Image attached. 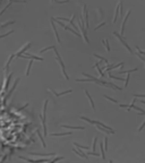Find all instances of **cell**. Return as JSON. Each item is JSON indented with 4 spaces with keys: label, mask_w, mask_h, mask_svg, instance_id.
Returning a JSON list of instances; mask_svg holds the SVG:
<instances>
[{
    "label": "cell",
    "mask_w": 145,
    "mask_h": 163,
    "mask_svg": "<svg viewBox=\"0 0 145 163\" xmlns=\"http://www.w3.org/2000/svg\"><path fill=\"white\" fill-rule=\"evenodd\" d=\"M51 26H52V30H53V32H55V36H56V39H57V42H58V43H61V40H60V37H59V33H58L57 27H56V25H55L53 17H51Z\"/></svg>",
    "instance_id": "obj_7"
},
{
    "label": "cell",
    "mask_w": 145,
    "mask_h": 163,
    "mask_svg": "<svg viewBox=\"0 0 145 163\" xmlns=\"http://www.w3.org/2000/svg\"><path fill=\"white\" fill-rule=\"evenodd\" d=\"M74 145H75V146H76L77 148H81V149H90L89 146H84V145H79V144H77V143H74Z\"/></svg>",
    "instance_id": "obj_28"
},
{
    "label": "cell",
    "mask_w": 145,
    "mask_h": 163,
    "mask_svg": "<svg viewBox=\"0 0 145 163\" xmlns=\"http://www.w3.org/2000/svg\"><path fill=\"white\" fill-rule=\"evenodd\" d=\"M71 92H73V89H67V91H63V92H60V93H57V92H55V91H52V93H53L57 97L61 96V95H65V94H68V93H71Z\"/></svg>",
    "instance_id": "obj_17"
},
{
    "label": "cell",
    "mask_w": 145,
    "mask_h": 163,
    "mask_svg": "<svg viewBox=\"0 0 145 163\" xmlns=\"http://www.w3.org/2000/svg\"><path fill=\"white\" fill-rule=\"evenodd\" d=\"M94 67H95V68H97V71H99V74H100L101 76H102V77H104V76H105V74H104V73H102V70H101L100 66H99V62H95V65H94Z\"/></svg>",
    "instance_id": "obj_26"
},
{
    "label": "cell",
    "mask_w": 145,
    "mask_h": 163,
    "mask_svg": "<svg viewBox=\"0 0 145 163\" xmlns=\"http://www.w3.org/2000/svg\"><path fill=\"white\" fill-rule=\"evenodd\" d=\"M14 58H15V54H11L10 58L8 59L7 63H6V67H5V76H6V77H7L8 74H9V66H10V63H11V61H13Z\"/></svg>",
    "instance_id": "obj_10"
},
{
    "label": "cell",
    "mask_w": 145,
    "mask_h": 163,
    "mask_svg": "<svg viewBox=\"0 0 145 163\" xmlns=\"http://www.w3.org/2000/svg\"><path fill=\"white\" fill-rule=\"evenodd\" d=\"M105 24H107V23H105V22H102V23H101V24H99V25H97V27H95V31H97V30H99V28H100V27H102V26H104V25H105Z\"/></svg>",
    "instance_id": "obj_43"
},
{
    "label": "cell",
    "mask_w": 145,
    "mask_h": 163,
    "mask_svg": "<svg viewBox=\"0 0 145 163\" xmlns=\"http://www.w3.org/2000/svg\"><path fill=\"white\" fill-rule=\"evenodd\" d=\"M14 33V31L11 30V31H9V32H7V33H5V34H1V35H0V39H2V37H5V36H8V35H9V34H13Z\"/></svg>",
    "instance_id": "obj_39"
},
{
    "label": "cell",
    "mask_w": 145,
    "mask_h": 163,
    "mask_svg": "<svg viewBox=\"0 0 145 163\" xmlns=\"http://www.w3.org/2000/svg\"><path fill=\"white\" fill-rule=\"evenodd\" d=\"M104 44H105V48L108 51H110V45H109V41L108 40H104Z\"/></svg>",
    "instance_id": "obj_42"
},
{
    "label": "cell",
    "mask_w": 145,
    "mask_h": 163,
    "mask_svg": "<svg viewBox=\"0 0 145 163\" xmlns=\"http://www.w3.org/2000/svg\"><path fill=\"white\" fill-rule=\"evenodd\" d=\"M144 128H145V121L143 122V123H142V126L139 127V128H138V131H142V130L144 129Z\"/></svg>",
    "instance_id": "obj_46"
},
{
    "label": "cell",
    "mask_w": 145,
    "mask_h": 163,
    "mask_svg": "<svg viewBox=\"0 0 145 163\" xmlns=\"http://www.w3.org/2000/svg\"><path fill=\"white\" fill-rule=\"evenodd\" d=\"M109 163H113V162H112V160H110V161H109Z\"/></svg>",
    "instance_id": "obj_50"
},
{
    "label": "cell",
    "mask_w": 145,
    "mask_h": 163,
    "mask_svg": "<svg viewBox=\"0 0 145 163\" xmlns=\"http://www.w3.org/2000/svg\"><path fill=\"white\" fill-rule=\"evenodd\" d=\"M36 134L37 135H39V137H40V139H41V142H42V146H43V147H47V144H45V142H44V138H43V135H42L41 134V131H40V130L39 129H36Z\"/></svg>",
    "instance_id": "obj_18"
},
{
    "label": "cell",
    "mask_w": 145,
    "mask_h": 163,
    "mask_svg": "<svg viewBox=\"0 0 145 163\" xmlns=\"http://www.w3.org/2000/svg\"><path fill=\"white\" fill-rule=\"evenodd\" d=\"M71 135L70 131H67V133H63V134H51V136H56V137H59V136H69Z\"/></svg>",
    "instance_id": "obj_25"
},
{
    "label": "cell",
    "mask_w": 145,
    "mask_h": 163,
    "mask_svg": "<svg viewBox=\"0 0 145 163\" xmlns=\"http://www.w3.org/2000/svg\"><path fill=\"white\" fill-rule=\"evenodd\" d=\"M120 108H128V104H119Z\"/></svg>",
    "instance_id": "obj_48"
},
{
    "label": "cell",
    "mask_w": 145,
    "mask_h": 163,
    "mask_svg": "<svg viewBox=\"0 0 145 163\" xmlns=\"http://www.w3.org/2000/svg\"><path fill=\"white\" fill-rule=\"evenodd\" d=\"M85 94H86V96L89 97L90 103H91V105H92V109H93V110H95V104H94V102H93V99H92V97H91V95H90L89 91H85Z\"/></svg>",
    "instance_id": "obj_19"
},
{
    "label": "cell",
    "mask_w": 145,
    "mask_h": 163,
    "mask_svg": "<svg viewBox=\"0 0 145 163\" xmlns=\"http://www.w3.org/2000/svg\"><path fill=\"white\" fill-rule=\"evenodd\" d=\"M11 77H13V74H11V73L6 77V82H5V86H4V92L8 91V87H9V83H10Z\"/></svg>",
    "instance_id": "obj_12"
},
{
    "label": "cell",
    "mask_w": 145,
    "mask_h": 163,
    "mask_svg": "<svg viewBox=\"0 0 145 163\" xmlns=\"http://www.w3.org/2000/svg\"><path fill=\"white\" fill-rule=\"evenodd\" d=\"M128 82H129V74H127V78L125 79V86H128Z\"/></svg>",
    "instance_id": "obj_45"
},
{
    "label": "cell",
    "mask_w": 145,
    "mask_h": 163,
    "mask_svg": "<svg viewBox=\"0 0 145 163\" xmlns=\"http://www.w3.org/2000/svg\"><path fill=\"white\" fill-rule=\"evenodd\" d=\"M141 102H142V103H143V104H145V101H143V100H142Z\"/></svg>",
    "instance_id": "obj_49"
},
{
    "label": "cell",
    "mask_w": 145,
    "mask_h": 163,
    "mask_svg": "<svg viewBox=\"0 0 145 163\" xmlns=\"http://www.w3.org/2000/svg\"><path fill=\"white\" fill-rule=\"evenodd\" d=\"M21 160H24V161H26V162H28V163H43V162H48L49 161V159L48 157H45V159H40V160H32V159H28V157H25V156H18Z\"/></svg>",
    "instance_id": "obj_3"
},
{
    "label": "cell",
    "mask_w": 145,
    "mask_h": 163,
    "mask_svg": "<svg viewBox=\"0 0 145 163\" xmlns=\"http://www.w3.org/2000/svg\"><path fill=\"white\" fill-rule=\"evenodd\" d=\"M130 14H131V10L129 9V10L127 11V15L125 16V18H124V20H123V24H121V31H120V32H121V34H120V35H121V36L124 35V32H125V26H126L127 19H128V17L130 16Z\"/></svg>",
    "instance_id": "obj_9"
},
{
    "label": "cell",
    "mask_w": 145,
    "mask_h": 163,
    "mask_svg": "<svg viewBox=\"0 0 145 163\" xmlns=\"http://www.w3.org/2000/svg\"><path fill=\"white\" fill-rule=\"evenodd\" d=\"M53 20H56V22L58 23V24H59V25L61 26V27H62V28H65V27H66V25H65V24H63L62 22H60V20H57V19H55V17H53Z\"/></svg>",
    "instance_id": "obj_41"
},
{
    "label": "cell",
    "mask_w": 145,
    "mask_h": 163,
    "mask_svg": "<svg viewBox=\"0 0 145 163\" xmlns=\"http://www.w3.org/2000/svg\"><path fill=\"white\" fill-rule=\"evenodd\" d=\"M81 119H82V120H85L86 122H89V123H91V125H99V123H100V121H97V120H92V119H89V118H86L85 115H81Z\"/></svg>",
    "instance_id": "obj_13"
},
{
    "label": "cell",
    "mask_w": 145,
    "mask_h": 163,
    "mask_svg": "<svg viewBox=\"0 0 145 163\" xmlns=\"http://www.w3.org/2000/svg\"><path fill=\"white\" fill-rule=\"evenodd\" d=\"M63 157L62 156H57V157H55L53 160H51V161H49V163H57L58 161H61Z\"/></svg>",
    "instance_id": "obj_29"
},
{
    "label": "cell",
    "mask_w": 145,
    "mask_h": 163,
    "mask_svg": "<svg viewBox=\"0 0 145 163\" xmlns=\"http://www.w3.org/2000/svg\"><path fill=\"white\" fill-rule=\"evenodd\" d=\"M14 20H10V22H6V23H4V24H1L0 25V30H2V28H5V27H7V26H9V25H13L14 24Z\"/></svg>",
    "instance_id": "obj_22"
},
{
    "label": "cell",
    "mask_w": 145,
    "mask_h": 163,
    "mask_svg": "<svg viewBox=\"0 0 145 163\" xmlns=\"http://www.w3.org/2000/svg\"><path fill=\"white\" fill-rule=\"evenodd\" d=\"M11 4H13V2H11V1H9V2H8V4L6 5V6H5V8H4V9H2V10L0 11V15H2V14H4V13H5V11L7 10L8 8L10 7V5H11Z\"/></svg>",
    "instance_id": "obj_30"
},
{
    "label": "cell",
    "mask_w": 145,
    "mask_h": 163,
    "mask_svg": "<svg viewBox=\"0 0 145 163\" xmlns=\"http://www.w3.org/2000/svg\"><path fill=\"white\" fill-rule=\"evenodd\" d=\"M27 56H21L19 58H24V59H31V60H39V61H43V58L42 57H37V56H33V54H30V53H26Z\"/></svg>",
    "instance_id": "obj_8"
},
{
    "label": "cell",
    "mask_w": 145,
    "mask_h": 163,
    "mask_svg": "<svg viewBox=\"0 0 145 163\" xmlns=\"http://www.w3.org/2000/svg\"><path fill=\"white\" fill-rule=\"evenodd\" d=\"M73 152H75L78 156H81V157H83V159H87V157H89L85 153L82 152V149H81V148H78V149H75V148H74V149H73Z\"/></svg>",
    "instance_id": "obj_15"
},
{
    "label": "cell",
    "mask_w": 145,
    "mask_h": 163,
    "mask_svg": "<svg viewBox=\"0 0 145 163\" xmlns=\"http://www.w3.org/2000/svg\"><path fill=\"white\" fill-rule=\"evenodd\" d=\"M103 145H104V151L107 152L109 149V145H108V137L105 136V138H104V143H103Z\"/></svg>",
    "instance_id": "obj_32"
},
{
    "label": "cell",
    "mask_w": 145,
    "mask_h": 163,
    "mask_svg": "<svg viewBox=\"0 0 145 163\" xmlns=\"http://www.w3.org/2000/svg\"><path fill=\"white\" fill-rule=\"evenodd\" d=\"M31 47H32V43H31V42H28V43H26V44L24 45V47H23V48L21 49V50H19V51L17 52V53H16L15 56H16V57H18V58H19V57L23 56V53H24L25 51H27V50H28V49H30Z\"/></svg>",
    "instance_id": "obj_6"
},
{
    "label": "cell",
    "mask_w": 145,
    "mask_h": 163,
    "mask_svg": "<svg viewBox=\"0 0 145 163\" xmlns=\"http://www.w3.org/2000/svg\"><path fill=\"white\" fill-rule=\"evenodd\" d=\"M83 13H84V17H85V28H89L90 24H89V18H87V6L86 5L83 6Z\"/></svg>",
    "instance_id": "obj_11"
},
{
    "label": "cell",
    "mask_w": 145,
    "mask_h": 163,
    "mask_svg": "<svg viewBox=\"0 0 145 163\" xmlns=\"http://www.w3.org/2000/svg\"><path fill=\"white\" fill-rule=\"evenodd\" d=\"M65 30H67V31H69V32H71V33H74L75 35H76V36H82V34L77 33L76 31H75V30H73V28H70L69 26H66V27H65Z\"/></svg>",
    "instance_id": "obj_23"
},
{
    "label": "cell",
    "mask_w": 145,
    "mask_h": 163,
    "mask_svg": "<svg viewBox=\"0 0 145 163\" xmlns=\"http://www.w3.org/2000/svg\"><path fill=\"white\" fill-rule=\"evenodd\" d=\"M55 2H56V4L61 5V4H68L69 1H68V0H65V1H57V0H55Z\"/></svg>",
    "instance_id": "obj_44"
},
{
    "label": "cell",
    "mask_w": 145,
    "mask_h": 163,
    "mask_svg": "<svg viewBox=\"0 0 145 163\" xmlns=\"http://www.w3.org/2000/svg\"><path fill=\"white\" fill-rule=\"evenodd\" d=\"M135 102H136V97H134V99H133V101H131V103L128 105V108H127V111H129L130 109H133V108H134Z\"/></svg>",
    "instance_id": "obj_31"
},
{
    "label": "cell",
    "mask_w": 145,
    "mask_h": 163,
    "mask_svg": "<svg viewBox=\"0 0 145 163\" xmlns=\"http://www.w3.org/2000/svg\"><path fill=\"white\" fill-rule=\"evenodd\" d=\"M30 155H39V156H45V157H49V156H55L56 153H48V154H42V153H28Z\"/></svg>",
    "instance_id": "obj_16"
},
{
    "label": "cell",
    "mask_w": 145,
    "mask_h": 163,
    "mask_svg": "<svg viewBox=\"0 0 145 163\" xmlns=\"http://www.w3.org/2000/svg\"><path fill=\"white\" fill-rule=\"evenodd\" d=\"M55 53H56V58H57V60H58V62L60 63V67H61V71H62V74H63V76H65V78H66V79H69V76H68L67 73H66V68H65L63 61H62V59H61V57H60L59 52H58V50H57V49H55Z\"/></svg>",
    "instance_id": "obj_2"
},
{
    "label": "cell",
    "mask_w": 145,
    "mask_h": 163,
    "mask_svg": "<svg viewBox=\"0 0 145 163\" xmlns=\"http://www.w3.org/2000/svg\"><path fill=\"white\" fill-rule=\"evenodd\" d=\"M113 35H115V36H117V39H118V40L120 41V43H121V44L124 45V47H125V48L127 49V50H128V51L130 52V53H133V50H131V49H130V47L128 44H127L126 42H125V40H124L123 39V36H121V35H120V34H118L117 33V32H113Z\"/></svg>",
    "instance_id": "obj_4"
},
{
    "label": "cell",
    "mask_w": 145,
    "mask_h": 163,
    "mask_svg": "<svg viewBox=\"0 0 145 163\" xmlns=\"http://www.w3.org/2000/svg\"><path fill=\"white\" fill-rule=\"evenodd\" d=\"M55 19H57V20H60V22H61V20H66V22H70V19H69V18H63V17H56Z\"/></svg>",
    "instance_id": "obj_40"
},
{
    "label": "cell",
    "mask_w": 145,
    "mask_h": 163,
    "mask_svg": "<svg viewBox=\"0 0 145 163\" xmlns=\"http://www.w3.org/2000/svg\"><path fill=\"white\" fill-rule=\"evenodd\" d=\"M55 49H56V47H55V45H51V47H48V48H45V49H42L41 51H40V53H43V52L48 51V50H55Z\"/></svg>",
    "instance_id": "obj_33"
},
{
    "label": "cell",
    "mask_w": 145,
    "mask_h": 163,
    "mask_svg": "<svg viewBox=\"0 0 145 163\" xmlns=\"http://www.w3.org/2000/svg\"><path fill=\"white\" fill-rule=\"evenodd\" d=\"M18 82H19V78H17V79H16V81L14 82V85H13V87H11L10 91H9V92H8L7 94H6V96L4 97V104L7 103V100L9 99V97H10L11 94H13V92H14V89L16 88V86H17V84H18Z\"/></svg>",
    "instance_id": "obj_5"
},
{
    "label": "cell",
    "mask_w": 145,
    "mask_h": 163,
    "mask_svg": "<svg viewBox=\"0 0 145 163\" xmlns=\"http://www.w3.org/2000/svg\"><path fill=\"white\" fill-rule=\"evenodd\" d=\"M108 76H109L110 78H112V79H118V81H125V79H124V78H121V77H117V76H112L110 71L108 73Z\"/></svg>",
    "instance_id": "obj_34"
},
{
    "label": "cell",
    "mask_w": 145,
    "mask_h": 163,
    "mask_svg": "<svg viewBox=\"0 0 145 163\" xmlns=\"http://www.w3.org/2000/svg\"><path fill=\"white\" fill-rule=\"evenodd\" d=\"M93 54H94V57H97V59H100V61H103V62H105V63H107V66H108V65H109L108 60L105 59V58H103V57H100V56H99V54H97V53H93Z\"/></svg>",
    "instance_id": "obj_27"
},
{
    "label": "cell",
    "mask_w": 145,
    "mask_h": 163,
    "mask_svg": "<svg viewBox=\"0 0 145 163\" xmlns=\"http://www.w3.org/2000/svg\"><path fill=\"white\" fill-rule=\"evenodd\" d=\"M86 155L89 154V155H93V156H100L101 154L100 153H97V152H87V153H85Z\"/></svg>",
    "instance_id": "obj_38"
},
{
    "label": "cell",
    "mask_w": 145,
    "mask_h": 163,
    "mask_svg": "<svg viewBox=\"0 0 145 163\" xmlns=\"http://www.w3.org/2000/svg\"><path fill=\"white\" fill-rule=\"evenodd\" d=\"M97 138L95 137L93 139V145H92V152H95V148H97Z\"/></svg>",
    "instance_id": "obj_35"
},
{
    "label": "cell",
    "mask_w": 145,
    "mask_h": 163,
    "mask_svg": "<svg viewBox=\"0 0 145 163\" xmlns=\"http://www.w3.org/2000/svg\"><path fill=\"white\" fill-rule=\"evenodd\" d=\"M134 97H136V99L141 97V99H142V97H145V95H144V94H135V96H134Z\"/></svg>",
    "instance_id": "obj_47"
},
{
    "label": "cell",
    "mask_w": 145,
    "mask_h": 163,
    "mask_svg": "<svg viewBox=\"0 0 145 163\" xmlns=\"http://www.w3.org/2000/svg\"><path fill=\"white\" fill-rule=\"evenodd\" d=\"M100 149H101V157L102 159H105V151H104V147H103V144L100 142Z\"/></svg>",
    "instance_id": "obj_21"
},
{
    "label": "cell",
    "mask_w": 145,
    "mask_h": 163,
    "mask_svg": "<svg viewBox=\"0 0 145 163\" xmlns=\"http://www.w3.org/2000/svg\"><path fill=\"white\" fill-rule=\"evenodd\" d=\"M136 70H137V68H134V69H130V70H127V71L120 70V71H118V74H124V73H127V74H129V73H133V71H136Z\"/></svg>",
    "instance_id": "obj_37"
},
{
    "label": "cell",
    "mask_w": 145,
    "mask_h": 163,
    "mask_svg": "<svg viewBox=\"0 0 145 163\" xmlns=\"http://www.w3.org/2000/svg\"><path fill=\"white\" fill-rule=\"evenodd\" d=\"M32 65H33V60H31L30 62H28V66H27V68H26V73H25L26 76H28V75H30V71H31V68H32Z\"/></svg>",
    "instance_id": "obj_24"
},
{
    "label": "cell",
    "mask_w": 145,
    "mask_h": 163,
    "mask_svg": "<svg viewBox=\"0 0 145 163\" xmlns=\"http://www.w3.org/2000/svg\"><path fill=\"white\" fill-rule=\"evenodd\" d=\"M119 4H117V6H116V10H115V17H113V19H112V22L116 23L117 22V18H118V14H119Z\"/></svg>",
    "instance_id": "obj_20"
},
{
    "label": "cell",
    "mask_w": 145,
    "mask_h": 163,
    "mask_svg": "<svg viewBox=\"0 0 145 163\" xmlns=\"http://www.w3.org/2000/svg\"><path fill=\"white\" fill-rule=\"evenodd\" d=\"M62 128H68V129H78V130H84L85 127L83 126H67V125H61Z\"/></svg>",
    "instance_id": "obj_14"
},
{
    "label": "cell",
    "mask_w": 145,
    "mask_h": 163,
    "mask_svg": "<svg viewBox=\"0 0 145 163\" xmlns=\"http://www.w3.org/2000/svg\"><path fill=\"white\" fill-rule=\"evenodd\" d=\"M104 99H107V100H109V101H111V102H113V103H116V104H118V101L117 100H115V99H112V97H109L108 95H104Z\"/></svg>",
    "instance_id": "obj_36"
},
{
    "label": "cell",
    "mask_w": 145,
    "mask_h": 163,
    "mask_svg": "<svg viewBox=\"0 0 145 163\" xmlns=\"http://www.w3.org/2000/svg\"><path fill=\"white\" fill-rule=\"evenodd\" d=\"M78 28L81 30V32H82L83 34V39H84V41H85L87 44H90V40L89 37H87V33H86V28L84 27V19L81 17V19H79V22H78Z\"/></svg>",
    "instance_id": "obj_1"
}]
</instances>
